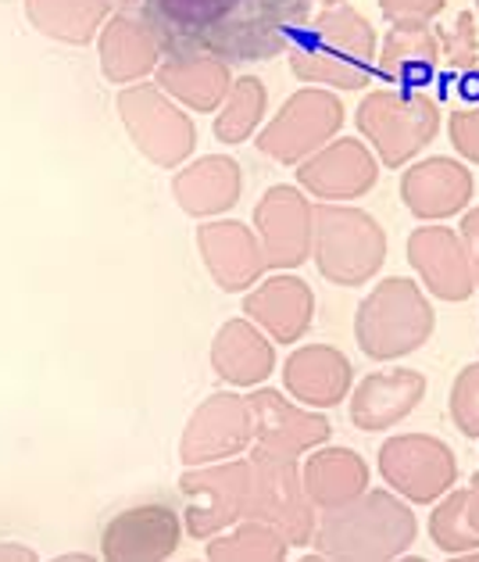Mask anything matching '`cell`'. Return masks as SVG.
I'll return each mask as SVG.
<instances>
[{"label": "cell", "instance_id": "cell-11", "mask_svg": "<svg viewBox=\"0 0 479 562\" xmlns=\"http://www.w3.org/2000/svg\"><path fill=\"white\" fill-rule=\"evenodd\" d=\"M248 408H251L254 437L269 451L297 456V451H308V448L322 445L326 437H330V423H326L322 416L300 413L297 405L283 402V397L272 394V391H258L248 402Z\"/></svg>", "mask_w": 479, "mask_h": 562}, {"label": "cell", "instance_id": "cell-15", "mask_svg": "<svg viewBox=\"0 0 479 562\" xmlns=\"http://www.w3.org/2000/svg\"><path fill=\"white\" fill-rule=\"evenodd\" d=\"M248 312L276 340H297L311 323V294L300 280H276L251 294Z\"/></svg>", "mask_w": 479, "mask_h": 562}, {"label": "cell", "instance_id": "cell-18", "mask_svg": "<svg viewBox=\"0 0 479 562\" xmlns=\"http://www.w3.org/2000/svg\"><path fill=\"white\" fill-rule=\"evenodd\" d=\"M383 68L394 79H422L436 61V40L430 30H422V22L397 25L390 36V47L383 54Z\"/></svg>", "mask_w": 479, "mask_h": 562}, {"label": "cell", "instance_id": "cell-23", "mask_svg": "<svg viewBox=\"0 0 479 562\" xmlns=\"http://www.w3.org/2000/svg\"><path fill=\"white\" fill-rule=\"evenodd\" d=\"M451 136H455V147L461 155H469L472 161H479V104L465 108L455 119H451Z\"/></svg>", "mask_w": 479, "mask_h": 562}, {"label": "cell", "instance_id": "cell-12", "mask_svg": "<svg viewBox=\"0 0 479 562\" xmlns=\"http://www.w3.org/2000/svg\"><path fill=\"white\" fill-rule=\"evenodd\" d=\"M404 204L422 218H444L465 209L472 194V176L458 161L433 158L404 176Z\"/></svg>", "mask_w": 479, "mask_h": 562}, {"label": "cell", "instance_id": "cell-26", "mask_svg": "<svg viewBox=\"0 0 479 562\" xmlns=\"http://www.w3.org/2000/svg\"><path fill=\"white\" fill-rule=\"evenodd\" d=\"M469 516H472V524H476V530H479V473H472V480H469Z\"/></svg>", "mask_w": 479, "mask_h": 562}, {"label": "cell", "instance_id": "cell-1", "mask_svg": "<svg viewBox=\"0 0 479 562\" xmlns=\"http://www.w3.org/2000/svg\"><path fill=\"white\" fill-rule=\"evenodd\" d=\"M419 519L397 491H365L340 509H326L319 527L322 555L397 559L415 544Z\"/></svg>", "mask_w": 479, "mask_h": 562}, {"label": "cell", "instance_id": "cell-8", "mask_svg": "<svg viewBox=\"0 0 479 562\" xmlns=\"http://www.w3.org/2000/svg\"><path fill=\"white\" fill-rule=\"evenodd\" d=\"M408 258L419 272L422 286L441 301H469L476 291V277L465 255L461 233L444 226H422L408 240Z\"/></svg>", "mask_w": 479, "mask_h": 562}, {"label": "cell", "instance_id": "cell-20", "mask_svg": "<svg viewBox=\"0 0 479 562\" xmlns=\"http://www.w3.org/2000/svg\"><path fill=\"white\" fill-rule=\"evenodd\" d=\"M208 555H215V559H283L286 538L276 527L254 519V524H243L240 530H232L229 538L212 541Z\"/></svg>", "mask_w": 479, "mask_h": 562}, {"label": "cell", "instance_id": "cell-25", "mask_svg": "<svg viewBox=\"0 0 479 562\" xmlns=\"http://www.w3.org/2000/svg\"><path fill=\"white\" fill-rule=\"evenodd\" d=\"M461 244H465V255H469L472 277H476V286H479V209L465 215V223H461Z\"/></svg>", "mask_w": 479, "mask_h": 562}, {"label": "cell", "instance_id": "cell-10", "mask_svg": "<svg viewBox=\"0 0 479 562\" xmlns=\"http://www.w3.org/2000/svg\"><path fill=\"white\" fill-rule=\"evenodd\" d=\"M254 437L251 427V408L240 397L229 394H215L208 397V405L201 408L190 423V434L183 441V456L186 462H212V459H226L232 451H240Z\"/></svg>", "mask_w": 479, "mask_h": 562}, {"label": "cell", "instance_id": "cell-16", "mask_svg": "<svg viewBox=\"0 0 479 562\" xmlns=\"http://www.w3.org/2000/svg\"><path fill=\"white\" fill-rule=\"evenodd\" d=\"M212 362L229 383H258L272 373V345L251 323H229L215 340Z\"/></svg>", "mask_w": 479, "mask_h": 562}, {"label": "cell", "instance_id": "cell-17", "mask_svg": "<svg viewBox=\"0 0 479 562\" xmlns=\"http://www.w3.org/2000/svg\"><path fill=\"white\" fill-rule=\"evenodd\" d=\"M430 538L447 555H465V552H472V548H479V530L469 516V491L451 487L447 495L433 502Z\"/></svg>", "mask_w": 479, "mask_h": 562}, {"label": "cell", "instance_id": "cell-2", "mask_svg": "<svg viewBox=\"0 0 479 562\" xmlns=\"http://www.w3.org/2000/svg\"><path fill=\"white\" fill-rule=\"evenodd\" d=\"M436 315L433 301L415 280L394 277L383 280L373 294L362 301L358 312V345L368 359L394 362L419 351L433 337Z\"/></svg>", "mask_w": 479, "mask_h": 562}, {"label": "cell", "instance_id": "cell-14", "mask_svg": "<svg viewBox=\"0 0 479 562\" xmlns=\"http://www.w3.org/2000/svg\"><path fill=\"white\" fill-rule=\"evenodd\" d=\"M305 487L319 509H340L368 491V465L347 448L315 451L305 465Z\"/></svg>", "mask_w": 479, "mask_h": 562}, {"label": "cell", "instance_id": "cell-6", "mask_svg": "<svg viewBox=\"0 0 479 562\" xmlns=\"http://www.w3.org/2000/svg\"><path fill=\"white\" fill-rule=\"evenodd\" d=\"M251 484H254L251 462L212 465V470L186 476L190 530H194L197 538H208V533H218L229 524H237L251 505Z\"/></svg>", "mask_w": 479, "mask_h": 562}, {"label": "cell", "instance_id": "cell-22", "mask_svg": "<svg viewBox=\"0 0 479 562\" xmlns=\"http://www.w3.org/2000/svg\"><path fill=\"white\" fill-rule=\"evenodd\" d=\"M451 419L465 437H479V362H469L451 383Z\"/></svg>", "mask_w": 479, "mask_h": 562}, {"label": "cell", "instance_id": "cell-9", "mask_svg": "<svg viewBox=\"0 0 479 562\" xmlns=\"http://www.w3.org/2000/svg\"><path fill=\"white\" fill-rule=\"evenodd\" d=\"M426 397V376L419 369H387V373H368L354 387L351 423L368 434L390 430L408 419Z\"/></svg>", "mask_w": 479, "mask_h": 562}, {"label": "cell", "instance_id": "cell-7", "mask_svg": "<svg viewBox=\"0 0 479 562\" xmlns=\"http://www.w3.org/2000/svg\"><path fill=\"white\" fill-rule=\"evenodd\" d=\"M362 126L383 150L390 166H401L408 155L430 144L436 130V108L430 98H397V93H379L362 108Z\"/></svg>", "mask_w": 479, "mask_h": 562}, {"label": "cell", "instance_id": "cell-3", "mask_svg": "<svg viewBox=\"0 0 479 562\" xmlns=\"http://www.w3.org/2000/svg\"><path fill=\"white\" fill-rule=\"evenodd\" d=\"M251 470L254 484L248 516L276 527L286 544H308L315 538V502L308 498L305 476H297L294 456L258 448Z\"/></svg>", "mask_w": 479, "mask_h": 562}, {"label": "cell", "instance_id": "cell-5", "mask_svg": "<svg viewBox=\"0 0 479 562\" xmlns=\"http://www.w3.org/2000/svg\"><path fill=\"white\" fill-rule=\"evenodd\" d=\"M383 258H387V237L362 212H330L322 223L319 266L337 283H365L373 280Z\"/></svg>", "mask_w": 479, "mask_h": 562}, {"label": "cell", "instance_id": "cell-19", "mask_svg": "<svg viewBox=\"0 0 479 562\" xmlns=\"http://www.w3.org/2000/svg\"><path fill=\"white\" fill-rule=\"evenodd\" d=\"M122 538L129 548H122V555H169L180 538V524L169 509H144L129 513L118 524Z\"/></svg>", "mask_w": 479, "mask_h": 562}, {"label": "cell", "instance_id": "cell-13", "mask_svg": "<svg viewBox=\"0 0 479 562\" xmlns=\"http://www.w3.org/2000/svg\"><path fill=\"white\" fill-rule=\"evenodd\" d=\"M286 387L300 402H308L315 408H330L337 402H344L351 391V362L337 348L326 345L300 348L286 362Z\"/></svg>", "mask_w": 479, "mask_h": 562}, {"label": "cell", "instance_id": "cell-24", "mask_svg": "<svg viewBox=\"0 0 479 562\" xmlns=\"http://www.w3.org/2000/svg\"><path fill=\"white\" fill-rule=\"evenodd\" d=\"M444 8V0H387V11L404 22H426Z\"/></svg>", "mask_w": 479, "mask_h": 562}, {"label": "cell", "instance_id": "cell-4", "mask_svg": "<svg viewBox=\"0 0 479 562\" xmlns=\"http://www.w3.org/2000/svg\"><path fill=\"white\" fill-rule=\"evenodd\" d=\"M379 473L404 502L433 505L458 484V459L433 434H397L379 448Z\"/></svg>", "mask_w": 479, "mask_h": 562}, {"label": "cell", "instance_id": "cell-21", "mask_svg": "<svg viewBox=\"0 0 479 562\" xmlns=\"http://www.w3.org/2000/svg\"><path fill=\"white\" fill-rule=\"evenodd\" d=\"M208 266L223 280L226 291H240L243 283H251L258 277V255L251 248V240L240 237V233H226V237L212 240Z\"/></svg>", "mask_w": 479, "mask_h": 562}]
</instances>
